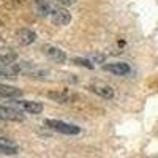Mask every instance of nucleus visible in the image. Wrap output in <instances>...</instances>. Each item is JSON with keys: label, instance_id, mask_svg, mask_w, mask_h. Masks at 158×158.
<instances>
[{"label": "nucleus", "instance_id": "2", "mask_svg": "<svg viewBox=\"0 0 158 158\" xmlns=\"http://www.w3.org/2000/svg\"><path fill=\"white\" fill-rule=\"evenodd\" d=\"M46 97L52 101H57V103H73L77 100V95L74 94L73 90L68 89H54V90H49Z\"/></svg>", "mask_w": 158, "mask_h": 158}, {"label": "nucleus", "instance_id": "13", "mask_svg": "<svg viewBox=\"0 0 158 158\" xmlns=\"http://www.w3.org/2000/svg\"><path fill=\"white\" fill-rule=\"evenodd\" d=\"M73 62L77 63V65H81V67H85V68H94V63L90 62V59H79V57H74Z\"/></svg>", "mask_w": 158, "mask_h": 158}, {"label": "nucleus", "instance_id": "5", "mask_svg": "<svg viewBox=\"0 0 158 158\" xmlns=\"http://www.w3.org/2000/svg\"><path fill=\"white\" fill-rule=\"evenodd\" d=\"M89 90L94 92L95 95L104 98V100L114 98V89L109 84H106V82H98V81L97 82H90L89 84Z\"/></svg>", "mask_w": 158, "mask_h": 158}, {"label": "nucleus", "instance_id": "10", "mask_svg": "<svg viewBox=\"0 0 158 158\" xmlns=\"http://www.w3.org/2000/svg\"><path fill=\"white\" fill-rule=\"evenodd\" d=\"M0 97L2 98H8V100H16L22 97V90L18 87H13V85H5V84H0Z\"/></svg>", "mask_w": 158, "mask_h": 158}, {"label": "nucleus", "instance_id": "7", "mask_svg": "<svg viewBox=\"0 0 158 158\" xmlns=\"http://www.w3.org/2000/svg\"><path fill=\"white\" fill-rule=\"evenodd\" d=\"M43 52L52 60V62H57V63H63L67 62V54H65V51H62L60 48L54 46V44H43Z\"/></svg>", "mask_w": 158, "mask_h": 158}, {"label": "nucleus", "instance_id": "12", "mask_svg": "<svg viewBox=\"0 0 158 158\" xmlns=\"http://www.w3.org/2000/svg\"><path fill=\"white\" fill-rule=\"evenodd\" d=\"M16 54H0V67H8V65L16 62Z\"/></svg>", "mask_w": 158, "mask_h": 158}, {"label": "nucleus", "instance_id": "14", "mask_svg": "<svg viewBox=\"0 0 158 158\" xmlns=\"http://www.w3.org/2000/svg\"><path fill=\"white\" fill-rule=\"evenodd\" d=\"M15 70L6 68V67H0V77H15Z\"/></svg>", "mask_w": 158, "mask_h": 158}, {"label": "nucleus", "instance_id": "9", "mask_svg": "<svg viewBox=\"0 0 158 158\" xmlns=\"http://www.w3.org/2000/svg\"><path fill=\"white\" fill-rule=\"evenodd\" d=\"M16 35H18L19 43H21V44H25V46L35 43V41H36V38H38L36 32L32 30V29H21V30H18Z\"/></svg>", "mask_w": 158, "mask_h": 158}, {"label": "nucleus", "instance_id": "16", "mask_svg": "<svg viewBox=\"0 0 158 158\" xmlns=\"http://www.w3.org/2000/svg\"><path fill=\"white\" fill-rule=\"evenodd\" d=\"M59 3H62V5H73L76 0H57Z\"/></svg>", "mask_w": 158, "mask_h": 158}, {"label": "nucleus", "instance_id": "6", "mask_svg": "<svg viewBox=\"0 0 158 158\" xmlns=\"http://www.w3.org/2000/svg\"><path fill=\"white\" fill-rule=\"evenodd\" d=\"M25 115L21 109L13 106H0V120H11V122H22Z\"/></svg>", "mask_w": 158, "mask_h": 158}, {"label": "nucleus", "instance_id": "1", "mask_svg": "<svg viewBox=\"0 0 158 158\" xmlns=\"http://www.w3.org/2000/svg\"><path fill=\"white\" fill-rule=\"evenodd\" d=\"M44 125L49 127L51 130L57 131V133L62 135H68V136H74L81 133V128L74 123H68V122H63V120H57V118H46Z\"/></svg>", "mask_w": 158, "mask_h": 158}, {"label": "nucleus", "instance_id": "15", "mask_svg": "<svg viewBox=\"0 0 158 158\" xmlns=\"http://www.w3.org/2000/svg\"><path fill=\"white\" fill-rule=\"evenodd\" d=\"M90 62L92 63H103L104 62V54H94V56H90Z\"/></svg>", "mask_w": 158, "mask_h": 158}, {"label": "nucleus", "instance_id": "8", "mask_svg": "<svg viewBox=\"0 0 158 158\" xmlns=\"http://www.w3.org/2000/svg\"><path fill=\"white\" fill-rule=\"evenodd\" d=\"M106 71L112 73V74H117V76H127L131 73V67L127 63V62H112V63H106L103 67Z\"/></svg>", "mask_w": 158, "mask_h": 158}, {"label": "nucleus", "instance_id": "11", "mask_svg": "<svg viewBox=\"0 0 158 158\" xmlns=\"http://www.w3.org/2000/svg\"><path fill=\"white\" fill-rule=\"evenodd\" d=\"M0 153L2 155H16L18 147L11 141H8L5 138H0Z\"/></svg>", "mask_w": 158, "mask_h": 158}, {"label": "nucleus", "instance_id": "3", "mask_svg": "<svg viewBox=\"0 0 158 158\" xmlns=\"http://www.w3.org/2000/svg\"><path fill=\"white\" fill-rule=\"evenodd\" d=\"M11 103L18 106L21 111L27 112V114H41L43 111V104L40 101H30V100H24V98H16L11 100Z\"/></svg>", "mask_w": 158, "mask_h": 158}, {"label": "nucleus", "instance_id": "4", "mask_svg": "<svg viewBox=\"0 0 158 158\" xmlns=\"http://www.w3.org/2000/svg\"><path fill=\"white\" fill-rule=\"evenodd\" d=\"M49 19L54 22V24H57V25H67V24H70V21H71V15H70V11H68L67 8L52 5Z\"/></svg>", "mask_w": 158, "mask_h": 158}]
</instances>
